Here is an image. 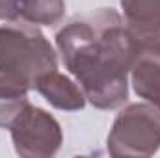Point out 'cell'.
<instances>
[{
  "label": "cell",
  "mask_w": 160,
  "mask_h": 158,
  "mask_svg": "<svg viewBox=\"0 0 160 158\" xmlns=\"http://www.w3.org/2000/svg\"><path fill=\"white\" fill-rule=\"evenodd\" d=\"M9 130L17 155L24 158L54 156L63 141L60 123L48 112L32 106L30 102L11 121Z\"/></svg>",
  "instance_id": "277c9868"
},
{
  "label": "cell",
  "mask_w": 160,
  "mask_h": 158,
  "mask_svg": "<svg viewBox=\"0 0 160 158\" xmlns=\"http://www.w3.org/2000/svg\"><path fill=\"white\" fill-rule=\"evenodd\" d=\"M15 21H24L30 24L52 26L63 19L65 2L63 0H11Z\"/></svg>",
  "instance_id": "ba28073f"
},
{
  "label": "cell",
  "mask_w": 160,
  "mask_h": 158,
  "mask_svg": "<svg viewBox=\"0 0 160 158\" xmlns=\"http://www.w3.org/2000/svg\"><path fill=\"white\" fill-rule=\"evenodd\" d=\"M58 69L52 45L36 24L9 21L0 26V97H21L41 75Z\"/></svg>",
  "instance_id": "7a4b0ae2"
},
{
  "label": "cell",
  "mask_w": 160,
  "mask_h": 158,
  "mask_svg": "<svg viewBox=\"0 0 160 158\" xmlns=\"http://www.w3.org/2000/svg\"><path fill=\"white\" fill-rule=\"evenodd\" d=\"M125 26L136 47H160V0H121Z\"/></svg>",
  "instance_id": "5b68a950"
},
{
  "label": "cell",
  "mask_w": 160,
  "mask_h": 158,
  "mask_svg": "<svg viewBox=\"0 0 160 158\" xmlns=\"http://www.w3.org/2000/svg\"><path fill=\"white\" fill-rule=\"evenodd\" d=\"M160 149V108L155 104H128L108 134V153L116 158L153 156Z\"/></svg>",
  "instance_id": "3957f363"
},
{
  "label": "cell",
  "mask_w": 160,
  "mask_h": 158,
  "mask_svg": "<svg viewBox=\"0 0 160 158\" xmlns=\"http://www.w3.org/2000/svg\"><path fill=\"white\" fill-rule=\"evenodd\" d=\"M34 89H38L45 97V101L58 110L77 112L82 110L86 104V95L82 87L77 86L71 78H67L65 75L58 73L56 69L41 75Z\"/></svg>",
  "instance_id": "52a82bcc"
},
{
  "label": "cell",
  "mask_w": 160,
  "mask_h": 158,
  "mask_svg": "<svg viewBox=\"0 0 160 158\" xmlns=\"http://www.w3.org/2000/svg\"><path fill=\"white\" fill-rule=\"evenodd\" d=\"M130 77L136 95L160 108V47H136Z\"/></svg>",
  "instance_id": "8992f818"
},
{
  "label": "cell",
  "mask_w": 160,
  "mask_h": 158,
  "mask_svg": "<svg viewBox=\"0 0 160 158\" xmlns=\"http://www.w3.org/2000/svg\"><path fill=\"white\" fill-rule=\"evenodd\" d=\"M56 47L95 108L114 110L128 99L136 45L118 11L102 7L71 19L56 34Z\"/></svg>",
  "instance_id": "6da1fadb"
}]
</instances>
